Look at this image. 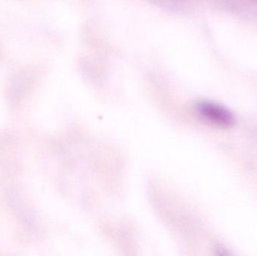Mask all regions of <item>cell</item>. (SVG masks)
<instances>
[{"label": "cell", "instance_id": "6da1fadb", "mask_svg": "<svg viewBox=\"0 0 257 256\" xmlns=\"http://www.w3.org/2000/svg\"><path fill=\"white\" fill-rule=\"evenodd\" d=\"M198 112L205 120L222 127H231L235 123V115L226 107L211 102L201 101L196 105Z\"/></svg>", "mask_w": 257, "mask_h": 256}]
</instances>
